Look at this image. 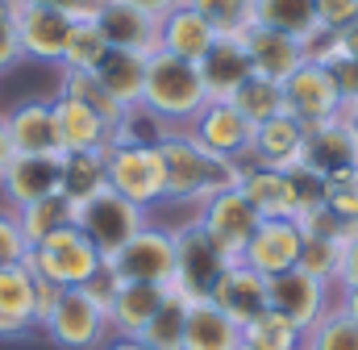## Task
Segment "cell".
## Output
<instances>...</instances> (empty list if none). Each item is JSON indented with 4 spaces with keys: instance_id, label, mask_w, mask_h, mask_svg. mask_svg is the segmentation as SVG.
Masks as SVG:
<instances>
[{
    "instance_id": "cell-1",
    "label": "cell",
    "mask_w": 358,
    "mask_h": 350,
    "mask_svg": "<svg viewBox=\"0 0 358 350\" xmlns=\"http://www.w3.org/2000/svg\"><path fill=\"white\" fill-rule=\"evenodd\" d=\"M159 155H163V172H167V200L171 204H204L208 196L238 188L242 183V163H229L213 150H204L192 130H163L155 138Z\"/></svg>"
},
{
    "instance_id": "cell-2",
    "label": "cell",
    "mask_w": 358,
    "mask_h": 350,
    "mask_svg": "<svg viewBox=\"0 0 358 350\" xmlns=\"http://www.w3.org/2000/svg\"><path fill=\"white\" fill-rule=\"evenodd\" d=\"M208 104V88L200 80V67L179 59L171 50L146 55V84H142V113H150L163 130L192 125L196 113Z\"/></svg>"
},
{
    "instance_id": "cell-3",
    "label": "cell",
    "mask_w": 358,
    "mask_h": 350,
    "mask_svg": "<svg viewBox=\"0 0 358 350\" xmlns=\"http://www.w3.org/2000/svg\"><path fill=\"white\" fill-rule=\"evenodd\" d=\"M104 175L117 196L134 200L146 213L167 200V172H163V155L155 142H108Z\"/></svg>"
},
{
    "instance_id": "cell-4",
    "label": "cell",
    "mask_w": 358,
    "mask_h": 350,
    "mask_svg": "<svg viewBox=\"0 0 358 350\" xmlns=\"http://www.w3.org/2000/svg\"><path fill=\"white\" fill-rule=\"evenodd\" d=\"M29 271L38 279H50L59 288H84L92 275L100 271L104 255L92 246V238L80 225H63L55 230L50 238H42L34 251H29Z\"/></svg>"
},
{
    "instance_id": "cell-5",
    "label": "cell",
    "mask_w": 358,
    "mask_h": 350,
    "mask_svg": "<svg viewBox=\"0 0 358 350\" xmlns=\"http://www.w3.org/2000/svg\"><path fill=\"white\" fill-rule=\"evenodd\" d=\"M42 334L59 350H100L113 338V326H108V309L92 300L84 288H63Z\"/></svg>"
},
{
    "instance_id": "cell-6",
    "label": "cell",
    "mask_w": 358,
    "mask_h": 350,
    "mask_svg": "<svg viewBox=\"0 0 358 350\" xmlns=\"http://www.w3.org/2000/svg\"><path fill=\"white\" fill-rule=\"evenodd\" d=\"M150 217H146V209H138L134 200H125V196H117L113 188H100L92 200H84L80 209H76V225L84 230L92 238V246L104 255V259H113L142 225H146Z\"/></svg>"
},
{
    "instance_id": "cell-7",
    "label": "cell",
    "mask_w": 358,
    "mask_h": 350,
    "mask_svg": "<svg viewBox=\"0 0 358 350\" xmlns=\"http://www.w3.org/2000/svg\"><path fill=\"white\" fill-rule=\"evenodd\" d=\"M121 284H176V234L167 225H142L113 259H104Z\"/></svg>"
},
{
    "instance_id": "cell-8",
    "label": "cell",
    "mask_w": 358,
    "mask_h": 350,
    "mask_svg": "<svg viewBox=\"0 0 358 350\" xmlns=\"http://www.w3.org/2000/svg\"><path fill=\"white\" fill-rule=\"evenodd\" d=\"M200 225L208 230V238L217 242V251L225 255V262H242V251L250 242V234L259 230V213L250 209V200L242 196V188H225L217 196H208L200 204Z\"/></svg>"
},
{
    "instance_id": "cell-9",
    "label": "cell",
    "mask_w": 358,
    "mask_h": 350,
    "mask_svg": "<svg viewBox=\"0 0 358 350\" xmlns=\"http://www.w3.org/2000/svg\"><path fill=\"white\" fill-rule=\"evenodd\" d=\"M171 234H176V284L187 288L192 296H208V288L217 284V275L229 267L225 255L217 251V242L208 238V230L200 225V217L179 221Z\"/></svg>"
},
{
    "instance_id": "cell-10",
    "label": "cell",
    "mask_w": 358,
    "mask_h": 350,
    "mask_svg": "<svg viewBox=\"0 0 358 350\" xmlns=\"http://www.w3.org/2000/svg\"><path fill=\"white\" fill-rule=\"evenodd\" d=\"M192 130V138L204 146V150H213V155H221V159H229V163H250V146H255V125L229 104V100H208L200 113H196V121L187 125Z\"/></svg>"
},
{
    "instance_id": "cell-11",
    "label": "cell",
    "mask_w": 358,
    "mask_h": 350,
    "mask_svg": "<svg viewBox=\"0 0 358 350\" xmlns=\"http://www.w3.org/2000/svg\"><path fill=\"white\" fill-rule=\"evenodd\" d=\"M283 113L296 117L300 125H317L342 113V92L334 84V76L321 63H304L283 80Z\"/></svg>"
},
{
    "instance_id": "cell-12",
    "label": "cell",
    "mask_w": 358,
    "mask_h": 350,
    "mask_svg": "<svg viewBox=\"0 0 358 350\" xmlns=\"http://www.w3.org/2000/svg\"><path fill=\"white\" fill-rule=\"evenodd\" d=\"M300 251H304L300 225L287 221V217H267V221H259V230L250 234V242H246V251H242V262H246L250 271L275 279V275L296 271Z\"/></svg>"
},
{
    "instance_id": "cell-13",
    "label": "cell",
    "mask_w": 358,
    "mask_h": 350,
    "mask_svg": "<svg viewBox=\"0 0 358 350\" xmlns=\"http://www.w3.org/2000/svg\"><path fill=\"white\" fill-rule=\"evenodd\" d=\"M63 188V155H13L0 172V196L8 209H25Z\"/></svg>"
},
{
    "instance_id": "cell-14",
    "label": "cell",
    "mask_w": 358,
    "mask_h": 350,
    "mask_svg": "<svg viewBox=\"0 0 358 350\" xmlns=\"http://www.w3.org/2000/svg\"><path fill=\"white\" fill-rule=\"evenodd\" d=\"M208 300H213L229 321L246 326V321H255L259 313L271 309V279L259 275V271H250L246 262H229V267L217 275V284L208 288Z\"/></svg>"
},
{
    "instance_id": "cell-15",
    "label": "cell",
    "mask_w": 358,
    "mask_h": 350,
    "mask_svg": "<svg viewBox=\"0 0 358 350\" xmlns=\"http://www.w3.org/2000/svg\"><path fill=\"white\" fill-rule=\"evenodd\" d=\"M271 309L283 313L292 326H300V330L308 334V330L334 309V300H329V284L304 275L300 267L287 271V275H275V279H271Z\"/></svg>"
},
{
    "instance_id": "cell-16",
    "label": "cell",
    "mask_w": 358,
    "mask_h": 350,
    "mask_svg": "<svg viewBox=\"0 0 358 350\" xmlns=\"http://www.w3.org/2000/svg\"><path fill=\"white\" fill-rule=\"evenodd\" d=\"M76 17L59 8H38V4H17V34H21V55L34 63H63L67 34Z\"/></svg>"
},
{
    "instance_id": "cell-17",
    "label": "cell",
    "mask_w": 358,
    "mask_h": 350,
    "mask_svg": "<svg viewBox=\"0 0 358 350\" xmlns=\"http://www.w3.org/2000/svg\"><path fill=\"white\" fill-rule=\"evenodd\" d=\"M92 21L100 25L108 50H138V55L159 50V17H150L125 0H100Z\"/></svg>"
},
{
    "instance_id": "cell-18",
    "label": "cell",
    "mask_w": 358,
    "mask_h": 350,
    "mask_svg": "<svg viewBox=\"0 0 358 350\" xmlns=\"http://www.w3.org/2000/svg\"><path fill=\"white\" fill-rule=\"evenodd\" d=\"M300 163H308L313 172H321V175L358 167V138H355V130L346 125L342 113L329 117V121L304 125V150H300Z\"/></svg>"
},
{
    "instance_id": "cell-19",
    "label": "cell",
    "mask_w": 358,
    "mask_h": 350,
    "mask_svg": "<svg viewBox=\"0 0 358 350\" xmlns=\"http://www.w3.org/2000/svg\"><path fill=\"white\" fill-rule=\"evenodd\" d=\"M246 42V55H250V67L255 76H267L275 84H283L296 67L308 63V46L292 34H279V29H267V25H250L242 34Z\"/></svg>"
},
{
    "instance_id": "cell-20",
    "label": "cell",
    "mask_w": 358,
    "mask_h": 350,
    "mask_svg": "<svg viewBox=\"0 0 358 350\" xmlns=\"http://www.w3.org/2000/svg\"><path fill=\"white\" fill-rule=\"evenodd\" d=\"M4 125H8V138H13L17 155H63L59 130H55V108L42 96H29V100L13 104L4 113Z\"/></svg>"
},
{
    "instance_id": "cell-21",
    "label": "cell",
    "mask_w": 358,
    "mask_h": 350,
    "mask_svg": "<svg viewBox=\"0 0 358 350\" xmlns=\"http://www.w3.org/2000/svg\"><path fill=\"white\" fill-rule=\"evenodd\" d=\"M196 67H200V80L208 88V100H229L238 88L255 76L250 55H246V42L242 38H229V34H221Z\"/></svg>"
},
{
    "instance_id": "cell-22",
    "label": "cell",
    "mask_w": 358,
    "mask_h": 350,
    "mask_svg": "<svg viewBox=\"0 0 358 350\" xmlns=\"http://www.w3.org/2000/svg\"><path fill=\"white\" fill-rule=\"evenodd\" d=\"M50 108H55V130H59L63 150H104L113 142V125L104 117H96L88 104L59 92V96H50Z\"/></svg>"
},
{
    "instance_id": "cell-23",
    "label": "cell",
    "mask_w": 358,
    "mask_h": 350,
    "mask_svg": "<svg viewBox=\"0 0 358 350\" xmlns=\"http://www.w3.org/2000/svg\"><path fill=\"white\" fill-rule=\"evenodd\" d=\"M217 38H221V34L200 17L192 4H179V8H171V13L159 21V50H171V55L187 59V63H200Z\"/></svg>"
},
{
    "instance_id": "cell-24",
    "label": "cell",
    "mask_w": 358,
    "mask_h": 350,
    "mask_svg": "<svg viewBox=\"0 0 358 350\" xmlns=\"http://www.w3.org/2000/svg\"><path fill=\"white\" fill-rule=\"evenodd\" d=\"M242 346V326L229 321L208 296H196L187 309L183 326V346L179 350H238Z\"/></svg>"
},
{
    "instance_id": "cell-25",
    "label": "cell",
    "mask_w": 358,
    "mask_h": 350,
    "mask_svg": "<svg viewBox=\"0 0 358 350\" xmlns=\"http://www.w3.org/2000/svg\"><path fill=\"white\" fill-rule=\"evenodd\" d=\"M304 150V125L296 117H271L263 125H255V146H250V163H263L275 172H287L300 163Z\"/></svg>"
},
{
    "instance_id": "cell-26",
    "label": "cell",
    "mask_w": 358,
    "mask_h": 350,
    "mask_svg": "<svg viewBox=\"0 0 358 350\" xmlns=\"http://www.w3.org/2000/svg\"><path fill=\"white\" fill-rule=\"evenodd\" d=\"M163 296H167L163 284H121L117 296L108 300V326H113V334L142 338V330H146L150 317L159 313Z\"/></svg>"
},
{
    "instance_id": "cell-27",
    "label": "cell",
    "mask_w": 358,
    "mask_h": 350,
    "mask_svg": "<svg viewBox=\"0 0 358 350\" xmlns=\"http://www.w3.org/2000/svg\"><path fill=\"white\" fill-rule=\"evenodd\" d=\"M242 196L250 200V209L267 221V217H287L296 221V209H292V192H287V175L263 167V163H246L242 167Z\"/></svg>"
},
{
    "instance_id": "cell-28",
    "label": "cell",
    "mask_w": 358,
    "mask_h": 350,
    "mask_svg": "<svg viewBox=\"0 0 358 350\" xmlns=\"http://www.w3.org/2000/svg\"><path fill=\"white\" fill-rule=\"evenodd\" d=\"M255 25L292 34L304 46H313L325 34L321 17H317V0H255Z\"/></svg>"
},
{
    "instance_id": "cell-29",
    "label": "cell",
    "mask_w": 358,
    "mask_h": 350,
    "mask_svg": "<svg viewBox=\"0 0 358 350\" xmlns=\"http://www.w3.org/2000/svg\"><path fill=\"white\" fill-rule=\"evenodd\" d=\"M96 80L108 88L125 108L142 104V84H146V55L138 50H108L104 63L96 67Z\"/></svg>"
},
{
    "instance_id": "cell-30",
    "label": "cell",
    "mask_w": 358,
    "mask_h": 350,
    "mask_svg": "<svg viewBox=\"0 0 358 350\" xmlns=\"http://www.w3.org/2000/svg\"><path fill=\"white\" fill-rule=\"evenodd\" d=\"M192 292L179 288V284H167V296L159 304V313L150 317V326L142 330V338L155 350H179L183 346V326H187V309H192Z\"/></svg>"
},
{
    "instance_id": "cell-31",
    "label": "cell",
    "mask_w": 358,
    "mask_h": 350,
    "mask_svg": "<svg viewBox=\"0 0 358 350\" xmlns=\"http://www.w3.org/2000/svg\"><path fill=\"white\" fill-rule=\"evenodd\" d=\"M100 188H108L104 175V150H63V196L80 209Z\"/></svg>"
},
{
    "instance_id": "cell-32",
    "label": "cell",
    "mask_w": 358,
    "mask_h": 350,
    "mask_svg": "<svg viewBox=\"0 0 358 350\" xmlns=\"http://www.w3.org/2000/svg\"><path fill=\"white\" fill-rule=\"evenodd\" d=\"M17 221H21V234L29 238V246H38V242L50 238L55 230L76 225V204H71L63 192H55V196H46V200H34V204L17 209Z\"/></svg>"
},
{
    "instance_id": "cell-33",
    "label": "cell",
    "mask_w": 358,
    "mask_h": 350,
    "mask_svg": "<svg viewBox=\"0 0 358 350\" xmlns=\"http://www.w3.org/2000/svg\"><path fill=\"white\" fill-rule=\"evenodd\" d=\"M59 92H63V96H71V100H80V104H88L92 113H96V117H104L113 130H117V125L125 121V113H129V108H125L108 88L96 80V71H63Z\"/></svg>"
},
{
    "instance_id": "cell-34",
    "label": "cell",
    "mask_w": 358,
    "mask_h": 350,
    "mask_svg": "<svg viewBox=\"0 0 358 350\" xmlns=\"http://www.w3.org/2000/svg\"><path fill=\"white\" fill-rule=\"evenodd\" d=\"M34 296H38V275L29 271V262L0 267V313L34 330Z\"/></svg>"
},
{
    "instance_id": "cell-35",
    "label": "cell",
    "mask_w": 358,
    "mask_h": 350,
    "mask_svg": "<svg viewBox=\"0 0 358 350\" xmlns=\"http://www.w3.org/2000/svg\"><path fill=\"white\" fill-rule=\"evenodd\" d=\"M242 346L250 350H300L304 346V330L300 326H292L283 313H259L255 321H246L242 326Z\"/></svg>"
},
{
    "instance_id": "cell-36",
    "label": "cell",
    "mask_w": 358,
    "mask_h": 350,
    "mask_svg": "<svg viewBox=\"0 0 358 350\" xmlns=\"http://www.w3.org/2000/svg\"><path fill=\"white\" fill-rule=\"evenodd\" d=\"M229 104H234L250 125H263L271 117H283V84H275L267 76H250L246 84L229 96Z\"/></svg>"
},
{
    "instance_id": "cell-37",
    "label": "cell",
    "mask_w": 358,
    "mask_h": 350,
    "mask_svg": "<svg viewBox=\"0 0 358 350\" xmlns=\"http://www.w3.org/2000/svg\"><path fill=\"white\" fill-rule=\"evenodd\" d=\"M104 55H108V42H104L100 25L92 17H80L71 25V34H67V50H63V63L59 67L63 71H96L104 63Z\"/></svg>"
},
{
    "instance_id": "cell-38",
    "label": "cell",
    "mask_w": 358,
    "mask_h": 350,
    "mask_svg": "<svg viewBox=\"0 0 358 350\" xmlns=\"http://www.w3.org/2000/svg\"><path fill=\"white\" fill-rule=\"evenodd\" d=\"M183 4H192L217 34L229 38H242L255 25V0H183Z\"/></svg>"
},
{
    "instance_id": "cell-39",
    "label": "cell",
    "mask_w": 358,
    "mask_h": 350,
    "mask_svg": "<svg viewBox=\"0 0 358 350\" xmlns=\"http://www.w3.org/2000/svg\"><path fill=\"white\" fill-rule=\"evenodd\" d=\"M300 350H358V321L346 317L338 304L304 334V346Z\"/></svg>"
},
{
    "instance_id": "cell-40",
    "label": "cell",
    "mask_w": 358,
    "mask_h": 350,
    "mask_svg": "<svg viewBox=\"0 0 358 350\" xmlns=\"http://www.w3.org/2000/svg\"><path fill=\"white\" fill-rule=\"evenodd\" d=\"M304 275L338 288L342 284V267H346V246L342 242H308L304 238V251H300V262H296Z\"/></svg>"
},
{
    "instance_id": "cell-41",
    "label": "cell",
    "mask_w": 358,
    "mask_h": 350,
    "mask_svg": "<svg viewBox=\"0 0 358 350\" xmlns=\"http://www.w3.org/2000/svg\"><path fill=\"white\" fill-rule=\"evenodd\" d=\"M296 225H300V234H304L308 242H342V246H346V238H350V230H355V225L342 221L329 204H317V209L300 213Z\"/></svg>"
},
{
    "instance_id": "cell-42",
    "label": "cell",
    "mask_w": 358,
    "mask_h": 350,
    "mask_svg": "<svg viewBox=\"0 0 358 350\" xmlns=\"http://www.w3.org/2000/svg\"><path fill=\"white\" fill-rule=\"evenodd\" d=\"M287 192H292V209H296V217L300 213H308V209H317V204H325V175L313 172L308 163H296V167H287Z\"/></svg>"
},
{
    "instance_id": "cell-43",
    "label": "cell",
    "mask_w": 358,
    "mask_h": 350,
    "mask_svg": "<svg viewBox=\"0 0 358 350\" xmlns=\"http://www.w3.org/2000/svg\"><path fill=\"white\" fill-rule=\"evenodd\" d=\"M325 204H329L342 221L358 225V167L325 175Z\"/></svg>"
},
{
    "instance_id": "cell-44",
    "label": "cell",
    "mask_w": 358,
    "mask_h": 350,
    "mask_svg": "<svg viewBox=\"0 0 358 350\" xmlns=\"http://www.w3.org/2000/svg\"><path fill=\"white\" fill-rule=\"evenodd\" d=\"M29 238L21 234V221H17V209H0V267H13V262L29 259Z\"/></svg>"
},
{
    "instance_id": "cell-45",
    "label": "cell",
    "mask_w": 358,
    "mask_h": 350,
    "mask_svg": "<svg viewBox=\"0 0 358 350\" xmlns=\"http://www.w3.org/2000/svg\"><path fill=\"white\" fill-rule=\"evenodd\" d=\"M21 34H17V0H0V76L21 63Z\"/></svg>"
},
{
    "instance_id": "cell-46",
    "label": "cell",
    "mask_w": 358,
    "mask_h": 350,
    "mask_svg": "<svg viewBox=\"0 0 358 350\" xmlns=\"http://www.w3.org/2000/svg\"><path fill=\"white\" fill-rule=\"evenodd\" d=\"M317 17L325 34H338L350 21H358V0H317Z\"/></svg>"
},
{
    "instance_id": "cell-47",
    "label": "cell",
    "mask_w": 358,
    "mask_h": 350,
    "mask_svg": "<svg viewBox=\"0 0 358 350\" xmlns=\"http://www.w3.org/2000/svg\"><path fill=\"white\" fill-rule=\"evenodd\" d=\"M59 296H63V288H59V284L38 279V296H34V330H42V326L50 321V313H55Z\"/></svg>"
},
{
    "instance_id": "cell-48",
    "label": "cell",
    "mask_w": 358,
    "mask_h": 350,
    "mask_svg": "<svg viewBox=\"0 0 358 350\" xmlns=\"http://www.w3.org/2000/svg\"><path fill=\"white\" fill-rule=\"evenodd\" d=\"M17 4H38V8H59L67 17H96V4L92 0H17Z\"/></svg>"
},
{
    "instance_id": "cell-49",
    "label": "cell",
    "mask_w": 358,
    "mask_h": 350,
    "mask_svg": "<svg viewBox=\"0 0 358 350\" xmlns=\"http://www.w3.org/2000/svg\"><path fill=\"white\" fill-rule=\"evenodd\" d=\"M334 50H338V55H350V59H358V21H350L346 29H338V34H334Z\"/></svg>"
},
{
    "instance_id": "cell-50",
    "label": "cell",
    "mask_w": 358,
    "mask_h": 350,
    "mask_svg": "<svg viewBox=\"0 0 358 350\" xmlns=\"http://www.w3.org/2000/svg\"><path fill=\"white\" fill-rule=\"evenodd\" d=\"M342 284H358V225L346 238V267H342Z\"/></svg>"
},
{
    "instance_id": "cell-51",
    "label": "cell",
    "mask_w": 358,
    "mask_h": 350,
    "mask_svg": "<svg viewBox=\"0 0 358 350\" xmlns=\"http://www.w3.org/2000/svg\"><path fill=\"white\" fill-rule=\"evenodd\" d=\"M125 4H134V8H142V13H150V17L163 21V17H167L171 8H179L183 0H125Z\"/></svg>"
},
{
    "instance_id": "cell-52",
    "label": "cell",
    "mask_w": 358,
    "mask_h": 350,
    "mask_svg": "<svg viewBox=\"0 0 358 350\" xmlns=\"http://www.w3.org/2000/svg\"><path fill=\"white\" fill-rule=\"evenodd\" d=\"M338 309L358 321V284H338Z\"/></svg>"
},
{
    "instance_id": "cell-53",
    "label": "cell",
    "mask_w": 358,
    "mask_h": 350,
    "mask_svg": "<svg viewBox=\"0 0 358 350\" xmlns=\"http://www.w3.org/2000/svg\"><path fill=\"white\" fill-rule=\"evenodd\" d=\"M100 350H155V346H150L146 338H125V334H113V338H108Z\"/></svg>"
},
{
    "instance_id": "cell-54",
    "label": "cell",
    "mask_w": 358,
    "mask_h": 350,
    "mask_svg": "<svg viewBox=\"0 0 358 350\" xmlns=\"http://www.w3.org/2000/svg\"><path fill=\"white\" fill-rule=\"evenodd\" d=\"M29 334V326H21V321H13L8 313H0V342H8V338H25Z\"/></svg>"
},
{
    "instance_id": "cell-55",
    "label": "cell",
    "mask_w": 358,
    "mask_h": 350,
    "mask_svg": "<svg viewBox=\"0 0 358 350\" xmlns=\"http://www.w3.org/2000/svg\"><path fill=\"white\" fill-rule=\"evenodd\" d=\"M13 155H17V150H13V138H8V125H4V113H0V172L8 167Z\"/></svg>"
},
{
    "instance_id": "cell-56",
    "label": "cell",
    "mask_w": 358,
    "mask_h": 350,
    "mask_svg": "<svg viewBox=\"0 0 358 350\" xmlns=\"http://www.w3.org/2000/svg\"><path fill=\"white\" fill-rule=\"evenodd\" d=\"M342 117H346V125L355 130V138H358V104H346V108H342Z\"/></svg>"
},
{
    "instance_id": "cell-57",
    "label": "cell",
    "mask_w": 358,
    "mask_h": 350,
    "mask_svg": "<svg viewBox=\"0 0 358 350\" xmlns=\"http://www.w3.org/2000/svg\"><path fill=\"white\" fill-rule=\"evenodd\" d=\"M238 350H250V346H238Z\"/></svg>"
},
{
    "instance_id": "cell-58",
    "label": "cell",
    "mask_w": 358,
    "mask_h": 350,
    "mask_svg": "<svg viewBox=\"0 0 358 350\" xmlns=\"http://www.w3.org/2000/svg\"><path fill=\"white\" fill-rule=\"evenodd\" d=\"M92 4H100V0H92Z\"/></svg>"
}]
</instances>
